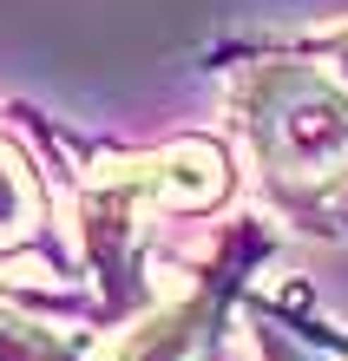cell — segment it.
I'll return each mask as SVG.
<instances>
[{"label": "cell", "instance_id": "1", "mask_svg": "<svg viewBox=\"0 0 348 361\" xmlns=\"http://www.w3.org/2000/svg\"><path fill=\"white\" fill-rule=\"evenodd\" d=\"M230 132L282 224L348 237V79L302 47V33L230 73Z\"/></svg>", "mask_w": 348, "mask_h": 361}, {"label": "cell", "instance_id": "2", "mask_svg": "<svg viewBox=\"0 0 348 361\" xmlns=\"http://www.w3.org/2000/svg\"><path fill=\"white\" fill-rule=\"evenodd\" d=\"M79 243L99 276L105 322L132 309H151L145 257L151 217H198L230 197V152L217 138H171L158 152H85L79 158Z\"/></svg>", "mask_w": 348, "mask_h": 361}, {"label": "cell", "instance_id": "3", "mask_svg": "<svg viewBox=\"0 0 348 361\" xmlns=\"http://www.w3.org/2000/svg\"><path fill=\"white\" fill-rule=\"evenodd\" d=\"M256 257H270L263 217L230 224V237L217 243V257L198 276H191V289L171 295V302H151L132 329H119L105 361H204L217 329H224V315H230V302L244 295V269Z\"/></svg>", "mask_w": 348, "mask_h": 361}, {"label": "cell", "instance_id": "4", "mask_svg": "<svg viewBox=\"0 0 348 361\" xmlns=\"http://www.w3.org/2000/svg\"><path fill=\"white\" fill-rule=\"evenodd\" d=\"M47 224H53V197L47 184L33 178V164L0 138V263H20L47 243Z\"/></svg>", "mask_w": 348, "mask_h": 361}, {"label": "cell", "instance_id": "5", "mask_svg": "<svg viewBox=\"0 0 348 361\" xmlns=\"http://www.w3.org/2000/svg\"><path fill=\"white\" fill-rule=\"evenodd\" d=\"M0 361H99V335L59 329L47 315H27L13 295H0Z\"/></svg>", "mask_w": 348, "mask_h": 361}, {"label": "cell", "instance_id": "6", "mask_svg": "<svg viewBox=\"0 0 348 361\" xmlns=\"http://www.w3.org/2000/svg\"><path fill=\"white\" fill-rule=\"evenodd\" d=\"M270 309H276L282 322L302 335V342H316L329 361H348V335H342L335 322H322V315H309V309H302V289H289V295H282V302H270Z\"/></svg>", "mask_w": 348, "mask_h": 361}]
</instances>
